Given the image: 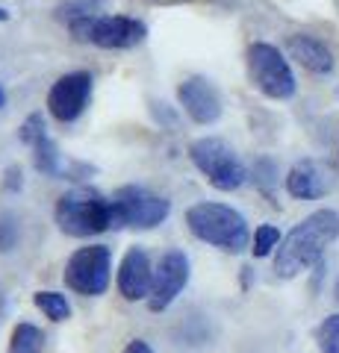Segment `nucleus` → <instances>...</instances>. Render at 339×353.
<instances>
[{
  "label": "nucleus",
  "instance_id": "f03ea898",
  "mask_svg": "<svg viewBox=\"0 0 339 353\" xmlns=\"http://www.w3.org/2000/svg\"><path fill=\"white\" fill-rule=\"evenodd\" d=\"M53 218H57L59 233L71 239H92L118 230L113 197L101 194L92 185H77V189L65 192L53 206Z\"/></svg>",
  "mask_w": 339,
  "mask_h": 353
},
{
  "label": "nucleus",
  "instance_id": "20e7f679",
  "mask_svg": "<svg viewBox=\"0 0 339 353\" xmlns=\"http://www.w3.org/2000/svg\"><path fill=\"white\" fill-rule=\"evenodd\" d=\"M189 159L206 176V183L218 192H236L248 180V168L224 139H215V136L195 139L189 145Z\"/></svg>",
  "mask_w": 339,
  "mask_h": 353
},
{
  "label": "nucleus",
  "instance_id": "9d476101",
  "mask_svg": "<svg viewBox=\"0 0 339 353\" xmlns=\"http://www.w3.org/2000/svg\"><path fill=\"white\" fill-rule=\"evenodd\" d=\"M92 88H95V77L89 71L62 74L48 92V112L59 124H71V121H77L86 112V106L92 101Z\"/></svg>",
  "mask_w": 339,
  "mask_h": 353
},
{
  "label": "nucleus",
  "instance_id": "7ed1b4c3",
  "mask_svg": "<svg viewBox=\"0 0 339 353\" xmlns=\"http://www.w3.org/2000/svg\"><path fill=\"white\" fill-rule=\"evenodd\" d=\"M189 233L224 253H242L251 245V227L239 209L215 201H201L186 209Z\"/></svg>",
  "mask_w": 339,
  "mask_h": 353
},
{
  "label": "nucleus",
  "instance_id": "ddd939ff",
  "mask_svg": "<svg viewBox=\"0 0 339 353\" xmlns=\"http://www.w3.org/2000/svg\"><path fill=\"white\" fill-rule=\"evenodd\" d=\"M333 171L319 159H301L295 162L287 174V192L295 201H319L331 192Z\"/></svg>",
  "mask_w": 339,
  "mask_h": 353
},
{
  "label": "nucleus",
  "instance_id": "6e6552de",
  "mask_svg": "<svg viewBox=\"0 0 339 353\" xmlns=\"http://www.w3.org/2000/svg\"><path fill=\"white\" fill-rule=\"evenodd\" d=\"M248 74H251V83L266 97H271V101H289L295 94V74L275 44H266V41L251 44Z\"/></svg>",
  "mask_w": 339,
  "mask_h": 353
},
{
  "label": "nucleus",
  "instance_id": "4be33fe9",
  "mask_svg": "<svg viewBox=\"0 0 339 353\" xmlns=\"http://www.w3.org/2000/svg\"><path fill=\"white\" fill-rule=\"evenodd\" d=\"M21 227L12 212H0V253H12L18 248Z\"/></svg>",
  "mask_w": 339,
  "mask_h": 353
},
{
  "label": "nucleus",
  "instance_id": "f257e3e1",
  "mask_svg": "<svg viewBox=\"0 0 339 353\" xmlns=\"http://www.w3.org/2000/svg\"><path fill=\"white\" fill-rule=\"evenodd\" d=\"M339 239V212L333 209H316L304 221H298L275 250V274L292 280L313 265H319L325 250Z\"/></svg>",
  "mask_w": 339,
  "mask_h": 353
},
{
  "label": "nucleus",
  "instance_id": "a211bd4d",
  "mask_svg": "<svg viewBox=\"0 0 339 353\" xmlns=\"http://www.w3.org/2000/svg\"><path fill=\"white\" fill-rule=\"evenodd\" d=\"M104 6H106V0H62L57 6V18L68 24V21H77L86 15H97Z\"/></svg>",
  "mask_w": 339,
  "mask_h": 353
},
{
  "label": "nucleus",
  "instance_id": "b1692460",
  "mask_svg": "<svg viewBox=\"0 0 339 353\" xmlns=\"http://www.w3.org/2000/svg\"><path fill=\"white\" fill-rule=\"evenodd\" d=\"M21 185H24V176H21V168L18 165H9L3 171V192H21Z\"/></svg>",
  "mask_w": 339,
  "mask_h": 353
},
{
  "label": "nucleus",
  "instance_id": "393cba45",
  "mask_svg": "<svg viewBox=\"0 0 339 353\" xmlns=\"http://www.w3.org/2000/svg\"><path fill=\"white\" fill-rule=\"evenodd\" d=\"M122 353H154V347H151L148 341H142V339H133V341H127V347Z\"/></svg>",
  "mask_w": 339,
  "mask_h": 353
},
{
  "label": "nucleus",
  "instance_id": "9b49d317",
  "mask_svg": "<svg viewBox=\"0 0 339 353\" xmlns=\"http://www.w3.org/2000/svg\"><path fill=\"white\" fill-rule=\"evenodd\" d=\"M115 285H118V294H122L124 301H130V303L148 301L151 285H154V265H151V256H148L145 248L136 245L122 256Z\"/></svg>",
  "mask_w": 339,
  "mask_h": 353
},
{
  "label": "nucleus",
  "instance_id": "5701e85b",
  "mask_svg": "<svg viewBox=\"0 0 339 353\" xmlns=\"http://www.w3.org/2000/svg\"><path fill=\"white\" fill-rule=\"evenodd\" d=\"M48 132V127H45V118H41V112H32V115H27V121L18 127V139L24 141L27 148H32L36 141L41 139Z\"/></svg>",
  "mask_w": 339,
  "mask_h": 353
},
{
  "label": "nucleus",
  "instance_id": "a878e982",
  "mask_svg": "<svg viewBox=\"0 0 339 353\" xmlns=\"http://www.w3.org/2000/svg\"><path fill=\"white\" fill-rule=\"evenodd\" d=\"M6 106V92H3V85H0V109Z\"/></svg>",
  "mask_w": 339,
  "mask_h": 353
},
{
  "label": "nucleus",
  "instance_id": "4468645a",
  "mask_svg": "<svg viewBox=\"0 0 339 353\" xmlns=\"http://www.w3.org/2000/svg\"><path fill=\"white\" fill-rule=\"evenodd\" d=\"M287 50L295 62L304 65V68L313 71V74H331L333 71V53L316 36H289Z\"/></svg>",
  "mask_w": 339,
  "mask_h": 353
},
{
  "label": "nucleus",
  "instance_id": "dca6fc26",
  "mask_svg": "<svg viewBox=\"0 0 339 353\" xmlns=\"http://www.w3.org/2000/svg\"><path fill=\"white\" fill-rule=\"evenodd\" d=\"M6 353H45V333L30 321L15 324Z\"/></svg>",
  "mask_w": 339,
  "mask_h": 353
},
{
  "label": "nucleus",
  "instance_id": "cd10ccee",
  "mask_svg": "<svg viewBox=\"0 0 339 353\" xmlns=\"http://www.w3.org/2000/svg\"><path fill=\"white\" fill-rule=\"evenodd\" d=\"M336 301H339V283H336Z\"/></svg>",
  "mask_w": 339,
  "mask_h": 353
},
{
  "label": "nucleus",
  "instance_id": "0eeeda50",
  "mask_svg": "<svg viewBox=\"0 0 339 353\" xmlns=\"http://www.w3.org/2000/svg\"><path fill=\"white\" fill-rule=\"evenodd\" d=\"M115 203V218L118 230H154L159 224H166V218L171 215V201L157 192L145 189V185H122L113 194Z\"/></svg>",
  "mask_w": 339,
  "mask_h": 353
},
{
  "label": "nucleus",
  "instance_id": "2eb2a0df",
  "mask_svg": "<svg viewBox=\"0 0 339 353\" xmlns=\"http://www.w3.org/2000/svg\"><path fill=\"white\" fill-rule=\"evenodd\" d=\"M30 150H32V165H36L39 174H45V176H62V174H65L59 145L48 136V132H45V136H41Z\"/></svg>",
  "mask_w": 339,
  "mask_h": 353
},
{
  "label": "nucleus",
  "instance_id": "f8f14e48",
  "mask_svg": "<svg viewBox=\"0 0 339 353\" xmlns=\"http://www.w3.org/2000/svg\"><path fill=\"white\" fill-rule=\"evenodd\" d=\"M177 101L183 106V112L189 115L195 124H215L222 118V97H218L215 85L204 77H189L177 85Z\"/></svg>",
  "mask_w": 339,
  "mask_h": 353
},
{
  "label": "nucleus",
  "instance_id": "6ab92c4d",
  "mask_svg": "<svg viewBox=\"0 0 339 353\" xmlns=\"http://www.w3.org/2000/svg\"><path fill=\"white\" fill-rule=\"evenodd\" d=\"M254 183H257V189L269 197V201H275V189H278V165L271 162V159H257L254 165Z\"/></svg>",
  "mask_w": 339,
  "mask_h": 353
},
{
  "label": "nucleus",
  "instance_id": "bb28decb",
  "mask_svg": "<svg viewBox=\"0 0 339 353\" xmlns=\"http://www.w3.org/2000/svg\"><path fill=\"white\" fill-rule=\"evenodd\" d=\"M0 21H9V12H6L3 6H0Z\"/></svg>",
  "mask_w": 339,
  "mask_h": 353
},
{
  "label": "nucleus",
  "instance_id": "1a4fd4ad",
  "mask_svg": "<svg viewBox=\"0 0 339 353\" xmlns=\"http://www.w3.org/2000/svg\"><path fill=\"white\" fill-rule=\"evenodd\" d=\"M189 277H192V265L183 250L171 248L162 253L159 262L154 265V285H151V294H148L151 312H166L183 294L186 285H189Z\"/></svg>",
  "mask_w": 339,
  "mask_h": 353
},
{
  "label": "nucleus",
  "instance_id": "f3484780",
  "mask_svg": "<svg viewBox=\"0 0 339 353\" xmlns=\"http://www.w3.org/2000/svg\"><path fill=\"white\" fill-rule=\"evenodd\" d=\"M32 306L39 309L45 318H50L53 324H62V321H68L71 318V303H68V297H65L62 292H36L32 294Z\"/></svg>",
  "mask_w": 339,
  "mask_h": 353
},
{
  "label": "nucleus",
  "instance_id": "423d86ee",
  "mask_svg": "<svg viewBox=\"0 0 339 353\" xmlns=\"http://www.w3.org/2000/svg\"><path fill=\"white\" fill-rule=\"evenodd\" d=\"M62 280L74 294L83 297L104 294L109 289V280H113V248L106 245L77 248L65 262Z\"/></svg>",
  "mask_w": 339,
  "mask_h": 353
},
{
  "label": "nucleus",
  "instance_id": "39448f33",
  "mask_svg": "<svg viewBox=\"0 0 339 353\" xmlns=\"http://www.w3.org/2000/svg\"><path fill=\"white\" fill-rule=\"evenodd\" d=\"M68 30L74 41L95 44V48L104 50H130L148 36V27L139 18H127V15H86L77 21H68Z\"/></svg>",
  "mask_w": 339,
  "mask_h": 353
},
{
  "label": "nucleus",
  "instance_id": "aec40b11",
  "mask_svg": "<svg viewBox=\"0 0 339 353\" xmlns=\"http://www.w3.org/2000/svg\"><path fill=\"white\" fill-rule=\"evenodd\" d=\"M280 230L275 224H260L257 227V233H254V248H251V253H254L257 259L262 256H269V253H275L278 245H280Z\"/></svg>",
  "mask_w": 339,
  "mask_h": 353
},
{
  "label": "nucleus",
  "instance_id": "412c9836",
  "mask_svg": "<svg viewBox=\"0 0 339 353\" xmlns=\"http://www.w3.org/2000/svg\"><path fill=\"white\" fill-rule=\"evenodd\" d=\"M322 353H339V315H327L316 330Z\"/></svg>",
  "mask_w": 339,
  "mask_h": 353
}]
</instances>
